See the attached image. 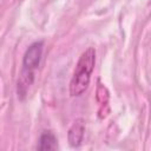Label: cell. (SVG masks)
<instances>
[{
	"mask_svg": "<svg viewBox=\"0 0 151 151\" xmlns=\"http://www.w3.org/2000/svg\"><path fill=\"white\" fill-rule=\"evenodd\" d=\"M94 64L96 50L93 47H88L80 54L76 65L70 83V93L72 97H79L87 90V86L91 80V74L94 68Z\"/></svg>",
	"mask_w": 151,
	"mask_h": 151,
	"instance_id": "6da1fadb",
	"label": "cell"
},
{
	"mask_svg": "<svg viewBox=\"0 0 151 151\" xmlns=\"http://www.w3.org/2000/svg\"><path fill=\"white\" fill-rule=\"evenodd\" d=\"M44 42L35 41L28 46L22 59V71L18 80V93L25 94L27 88L33 81V71L39 66L42 55Z\"/></svg>",
	"mask_w": 151,
	"mask_h": 151,
	"instance_id": "7a4b0ae2",
	"label": "cell"
},
{
	"mask_svg": "<svg viewBox=\"0 0 151 151\" xmlns=\"http://www.w3.org/2000/svg\"><path fill=\"white\" fill-rule=\"evenodd\" d=\"M84 131H85V124L81 119H78L72 124V126L70 127L68 133H67L68 143L71 146L77 147L81 144L83 137H84Z\"/></svg>",
	"mask_w": 151,
	"mask_h": 151,
	"instance_id": "3957f363",
	"label": "cell"
},
{
	"mask_svg": "<svg viewBox=\"0 0 151 151\" xmlns=\"http://www.w3.org/2000/svg\"><path fill=\"white\" fill-rule=\"evenodd\" d=\"M58 147L57 138L51 132H45L39 138V144L37 146L38 150H55Z\"/></svg>",
	"mask_w": 151,
	"mask_h": 151,
	"instance_id": "277c9868",
	"label": "cell"
}]
</instances>
